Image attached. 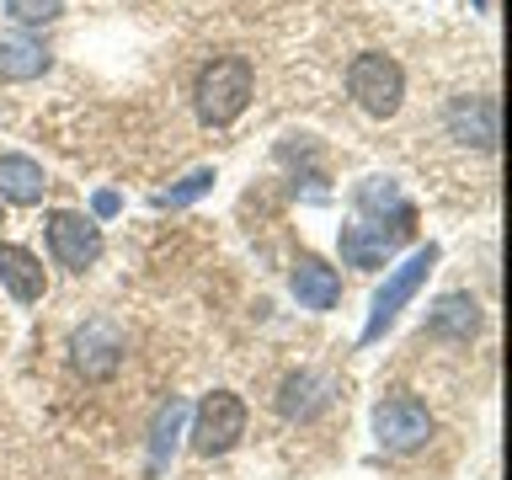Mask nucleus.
<instances>
[{"label":"nucleus","instance_id":"6ab92c4d","mask_svg":"<svg viewBox=\"0 0 512 480\" xmlns=\"http://www.w3.org/2000/svg\"><path fill=\"white\" fill-rule=\"evenodd\" d=\"M6 11L16 16V22H54V16L64 11V0H6Z\"/></svg>","mask_w":512,"mask_h":480},{"label":"nucleus","instance_id":"a211bd4d","mask_svg":"<svg viewBox=\"0 0 512 480\" xmlns=\"http://www.w3.org/2000/svg\"><path fill=\"white\" fill-rule=\"evenodd\" d=\"M182 422H187V406H182V400L160 406V416H155V464H166V454L176 448V432H182Z\"/></svg>","mask_w":512,"mask_h":480},{"label":"nucleus","instance_id":"423d86ee","mask_svg":"<svg viewBox=\"0 0 512 480\" xmlns=\"http://www.w3.org/2000/svg\"><path fill=\"white\" fill-rule=\"evenodd\" d=\"M48 251L59 256V267L86 272L96 256H102V230H96L86 214H70V208H59V214H48Z\"/></svg>","mask_w":512,"mask_h":480},{"label":"nucleus","instance_id":"f3484780","mask_svg":"<svg viewBox=\"0 0 512 480\" xmlns=\"http://www.w3.org/2000/svg\"><path fill=\"white\" fill-rule=\"evenodd\" d=\"M219 182V176L214 171H192V176H182V182H176V187H166V192H155V208H187V203H198L203 198V192L208 187H214Z\"/></svg>","mask_w":512,"mask_h":480},{"label":"nucleus","instance_id":"2eb2a0df","mask_svg":"<svg viewBox=\"0 0 512 480\" xmlns=\"http://www.w3.org/2000/svg\"><path fill=\"white\" fill-rule=\"evenodd\" d=\"M48 70V48L32 38H0V80H38Z\"/></svg>","mask_w":512,"mask_h":480},{"label":"nucleus","instance_id":"1a4fd4ad","mask_svg":"<svg viewBox=\"0 0 512 480\" xmlns=\"http://www.w3.org/2000/svg\"><path fill=\"white\" fill-rule=\"evenodd\" d=\"M0 283H6L11 299H22V304L43 299V288H48L43 262H38L27 246H0Z\"/></svg>","mask_w":512,"mask_h":480},{"label":"nucleus","instance_id":"9b49d317","mask_svg":"<svg viewBox=\"0 0 512 480\" xmlns=\"http://www.w3.org/2000/svg\"><path fill=\"white\" fill-rule=\"evenodd\" d=\"M48 176L32 155H0V198L11 203H43Z\"/></svg>","mask_w":512,"mask_h":480},{"label":"nucleus","instance_id":"f257e3e1","mask_svg":"<svg viewBox=\"0 0 512 480\" xmlns=\"http://www.w3.org/2000/svg\"><path fill=\"white\" fill-rule=\"evenodd\" d=\"M198 118L203 123H214V128H224V123H235L240 112H246V102H251V64L246 59H214L208 70L198 75Z\"/></svg>","mask_w":512,"mask_h":480},{"label":"nucleus","instance_id":"9d476101","mask_svg":"<svg viewBox=\"0 0 512 480\" xmlns=\"http://www.w3.org/2000/svg\"><path fill=\"white\" fill-rule=\"evenodd\" d=\"M427 331L432 336H454V342H470V336L480 331V304L470 294H443L438 304H432V315H427Z\"/></svg>","mask_w":512,"mask_h":480},{"label":"nucleus","instance_id":"4be33fe9","mask_svg":"<svg viewBox=\"0 0 512 480\" xmlns=\"http://www.w3.org/2000/svg\"><path fill=\"white\" fill-rule=\"evenodd\" d=\"M0 219H6V208H0Z\"/></svg>","mask_w":512,"mask_h":480},{"label":"nucleus","instance_id":"412c9836","mask_svg":"<svg viewBox=\"0 0 512 480\" xmlns=\"http://www.w3.org/2000/svg\"><path fill=\"white\" fill-rule=\"evenodd\" d=\"M475 6H480V11H486V6H491V0H475Z\"/></svg>","mask_w":512,"mask_h":480},{"label":"nucleus","instance_id":"7ed1b4c3","mask_svg":"<svg viewBox=\"0 0 512 480\" xmlns=\"http://www.w3.org/2000/svg\"><path fill=\"white\" fill-rule=\"evenodd\" d=\"M438 267V246H422V251H411L406 262H400L390 278H384V288L374 294V304H368V326H363V342H379L384 326L406 310V299L416 294V288L427 283V272Z\"/></svg>","mask_w":512,"mask_h":480},{"label":"nucleus","instance_id":"39448f33","mask_svg":"<svg viewBox=\"0 0 512 480\" xmlns=\"http://www.w3.org/2000/svg\"><path fill=\"white\" fill-rule=\"evenodd\" d=\"M240 432H246V406H240V395H230V390L203 395L198 422H192V448H198V454H224V448L240 443Z\"/></svg>","mask_w":512,"mask_h":480},{"label":"nucleus","instance_id":"aec40b11","mask_svg":"<svg viewBox=\"0 0 512 480\" xmlns=\"http://www.w3.org/2000/svg\"><path fill=\"white\" fill-rule=\"evenodd\" d=\"M91 208H96V219H112V214H118V208H123V198H118V192H112V187H102V192H96V198H91Z\"/></svg>","mask_w":512,"mask_h":480},{"label":"nucleus","instance_id":"ddd939ff","mask_svg":"<svg viewBox=\"0 0 512 480\" xmlns=\"http://www.w3.org/2000/svg\"><path fill=\"white\" fill-rule=\"evenodd\" d=\"M331 400V379H320V374H294V379H283V395H278V411L283 416H315L320 406Z\"/></svg>","mask_w":512,"mask_h":480},{"label":"nucleus","instance_id":"4468645a","mask_svg":"<svg viewBox=\"0 0 512 480\" xmlns=\"http://www.w3.org/2000/svg\"><path fill=\"white\" fill-rule=\"evenodd\" d=\"M395 240H384L374 224H342V262L347 267H384Z\"/></svg>","mask_w":512,"mask_h":480},{"label":"nucleus","instance_id":"f8f14e48","mask_svg":"<svg viewBox=\"0 0 512 480\" xmlns=\"http://www.w3.org/2000/svg\"><path fill=\"white\" fill-rule=\"evenodd\" d=\"M448 128H454L459 139H470L475 150H491V144H496V107L486 102V96L454 102V107H448Z\"/></svg>","mask_w":512,"mask_h":480},{"label":"nucleus","instance_id":"0eeeda50","mask_svg":"<svg viewBox=\"0 0 512 480\" xmlns=\"http://www.w3.org/2000/svg\"><path fill=\"white\" fill-rule=\"evenodd\" d=\"M70 352H75V368L86 379H107V374H118V363L128 352V336L112 326V320H86V326L70 336Z\"/></svg>","mask_w":512,"mask_h":480},{"label":"nucleus","instance_id":"f03ea898","mask_svg":"<svg viewBox=\"0 0 512 480\" xmlns=\"http://www.w3.org/2000/svg\"><path fill=\"white\" fill-rule=\"evenodd\" d=\"M347 91L368 118H395L400 96H406V75L390 54H358L347 70Z\"/></svg>","mask_w":512,"mask_h":480},{"label":"nucleus","instance_id":"6e6552de","mask_svg":"<svg viewBox=\"0 0 512 480\" xmlns=\"http://www.w3.org/2000/svg\"><path fill=\"white\" fill-rule=\"evenodd\" d=\"M288 288H294V299L304 310H331V304L342 299V278H336L320 256H299L294 272H288Z\"/></svg>","mask_w":512,"mask_h":480},{"label":"nucleus","instance_id":"20e7f679","mask_svg":"<svg viewBox=\"0 0 512 480\" xmlns=\"http://www.w3.org/2000/svg\"><path fill=\"white\" fill-rule=\"evenodd\" d=\"M374 438H379V448H390V454H411V448H422L432 438V416L416 395L379 400L374 406Z\"/></svg>","mask_w":512,"mask_h":480},{"label":"nucleus","instance_id":"dca6fc26","mask_svg":"<svg viewBox=\"0 0 512 480\" xmlns=\"http://www.w3.org/2000/svg\"><path fill=\"white\" fill-rule=\"evenodd\" d=\"M358 203L368 208V214H384V208H390L395 219H411V203L400 198L395 182H384V176H368V182L358 187Z\"/></svg>","mask_w":512,"mask_h":480}]
</instances>
